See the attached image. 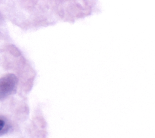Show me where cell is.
I'll return each mask as SVG.
<instances>
[{
	"instance_id": "cell-1",
	"label": "cell",
	"mask_w": 155,
	"mask_h": 138,
	"mask_svg": "<svg viewBox=\"0 0 155 138\" xmlns=\"http://www.w3.org/2000/svg\"><path fill=\"white\" fill-rule=\"evenodd\" d=\"M5 121L3 120H0V130H2V128L5 126Z\"/></svg>"
}]
</instances>
